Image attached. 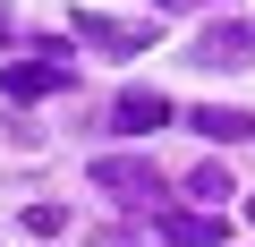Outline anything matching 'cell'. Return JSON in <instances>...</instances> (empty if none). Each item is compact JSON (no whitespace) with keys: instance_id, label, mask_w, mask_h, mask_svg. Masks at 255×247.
I'll return each instance as SVG.
<instances>
[{"instance_id":"cell-1","label":"cell","mask_w":255,"mask_h":247,"mask_svg":"<svg viewBox=\"0 0 255 247\" xmlns=\"http://www.w3.org/2000/svg\"><path fill=\"white\" fill-rule=\"evenodd\" d=\"M94 188L119 196V205H162V171H153L145 154H102V162H94Z\"/></svg>"},{"instance_id":"cell-2","label":"cell","mask_w":255,"mask_h":247,"mask_svg":"<svg viewBox=\"0 0 255 247\" xmlns=\"http://www.w3.org/2000/svg\"><path fill=\"white\" fill-rule=\"evenodd\" d=\"M77 85V60H9V68H0V94H9V102H43V94H68Z\"/></svg>"},{"instance_id":"cell-3","label":"cell","mask_w":255,"mask_h":247,"mask_svg":"<svg viewBox=\"0 0 255 247\" xmlns=\"http://www.w3.org/2000/svg\"><path fill=\"white\" fill-rule=\"evenodd\" d=\"M77 43H94V51H153V17H102V9H77Z\"/></svg>"},{"instance_id":"cell-4","label":"cell","mask_w":255,"mask_h":247,"mask_svg":"<svg viewBox=\"0 0 255 247\" xmlns=\"http://www.w3.org/2000/svg\"><path fill=\"white\" fill-rule=\"evenodd\" d=\"M111 119H119V128H128V137H153V128H162V119H170V102H162L153 85H128V94L111 102Z\"/></svg>"},{"instance_id":"cell-5","label":"cell","mask_w":255,"mask_h":247,"mask_svg":"<svg viewBox=\"0 0 255 247\" xmlns=\"http://www.w3.org/2000/svg\"><path fill=\"white\" fill-rule=\"evenodd\" d=\"M247 51H255V26H204V43H196L204 68H238Z\"/></svg>"},{"instance_id":"cell-6","label":"cell","mask_w":255,"mask_h":247,"mask_svg":"<svg viewBox=\"0 0 255 247\" xmlns=\"http://www.w3.org/2000/svg\"><path fill=\"white\" fill-rule=\"evenodd\" d=\"M170 247H221V213H162Z\"/></svg>"},{"instance_id":"cell-7","label":"cell","mask_w":255,"mask_h":247,"mask_svg":"<svg viewBox=\"0 0 255 247\" xmlns=\"http://www.w3.org/2000/svg\"><path fill=\"white\" fill-rule=\"evenodd\" d=\"M196 128L221 137V145H247V137H255V111H221V102H204V111H196Z\"/></svg>"},{"instance_id":"cell-8","label":"cell","mask_w":255,"mask_h":247,"mask_svg":"<svg viewBox=\"0 0 255 247\" xmlns=\"http://www.w3.org/2000/svg\"><path fill=\"white\" fill-rule=\"evenodd\" d=\"M26 230H34V239H60V230H68V205H26Z\"/></svg>"},{"instance_id":"cell-9","label":"cell","mask_w":255,"mask_h":247,"mask_svg":"<svg viewBox=\"0 0 255 247\" xmlns=\"http://www.w3.org/2000/svg\"><path fill=\"white\" fill-rule=\"evenodd\" d=\"M187 188H196V196H213V205H221V196H238V188H230V171H221V162H204V171H196V179H187Z\"/></svg>"},{"instance_id":"cell-10","label":"cell","mask_w":255,"mask_h":247,"mask_svg":"<svg viewBox=\"0 0 255 247\" xmlns=\"http://www.w3.org/2000/svg\"><path fill=\"white\" fill-rule=\"evenodd\" d=\"M0 43H9V17H0Z\"/></svg>"},{"instance_id":"cell-11","label":"cell","mask_w":255,"mask_h":247,"mask_svg":"<svg viewBox=\"0 0 255 247\" xmlns=\"http://www.w3.org/2000/svg\"><path fill=\"white\" fill-rule=\"evenodd\" d=\"M247 213H255V205H247Z\"/></svg>"}]
</instances>
